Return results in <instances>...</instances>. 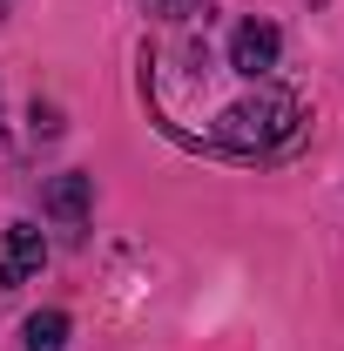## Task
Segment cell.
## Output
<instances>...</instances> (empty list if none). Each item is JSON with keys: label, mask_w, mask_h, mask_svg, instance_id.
<instances>
[{"label": "cell", "mask_w": 344, "mask_h": 351, "mask_svg": "<svg viewBox=\"0 0 344 351\" xmlns=\"http://www.w3.org/2000/svg\"><path fill=\"white\" fill-rule=\"evenodd\" d=\"M291 135H297V101H291L284 88H257L250 101H236V108L223 115L216 149H230V156H270V149H284Z\"/></svg>", "instance_id": "cell-1"}, {"label": "cell", "mask_w": 344, "mask_h": 351, "mask_svg": "<svg viewBox=\"0 0 344 351\" xmlns=\"http://www.w3.org/2000/svg\"><path fill=\"white\" fill-rule=\"evenodd\" d=\"M277 54H284V34H277L270 21H236V34H230V68H236L243 82H270V75H277Z\"/></svg>", "instance_id": "cell-2"}, {"label": "cell", "mask_w": 344, "mask_h": 351, "mask_svg": "<svg viewBox=\"0 0 344 351\" xmlns=\"http://www.w3.org/2000/svg\"><path fill=\"white\" fill-rule=\"evenodd\" d=\"M41 263H47L41 223H7V237H0V284H7V291H21L27 277H41Z\"/></svg>", "instance_id": "cell-3"}, {"label": "cell", "mask_w": 344, "mask_h": 351, "mask_svg": "<svg viewBox=\"0 0 344 351\" xmlns=\"http://www.w3.org/2000/svg\"><path fill=\"white\" fill-rule=\"evenodd\" d=\"M21 351H68V311H34L21 324Z\"/></svg>", "instance_id": "cell-4"}, {"label": "cell", "mask_w": 344, "mask_h": 351, "mask_svg": "<svg viewBox=\"0 0 344 351\" xmlns=\"http://www.w3.org/2000/svg\"><path fill=\"white\" fill-rule=\"evenodd\" d=\"M47 210L68 223V230H82V217H88V176H61V182L47 189Z\"/></svg>", "instance_id": "cell-5"}, {"label": "cell", "mask_w": 344, "mask_h": 351, "mask_svg": "<svg viewBox=\"0 0 344 351\" xmlns=\"http://www.w3.org/2000/svg\"><path fill=\"white\" fill-rule=\"evenodd\" d=\"M149 7H156V14H169V21H189L203 0H149Z\"/></svg>", "instance_id": "cell-6"}]
</instances>
